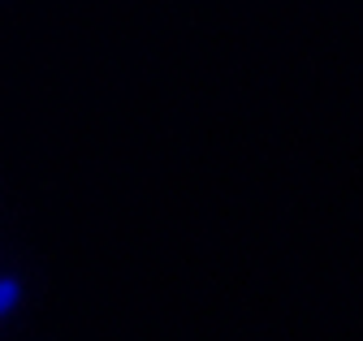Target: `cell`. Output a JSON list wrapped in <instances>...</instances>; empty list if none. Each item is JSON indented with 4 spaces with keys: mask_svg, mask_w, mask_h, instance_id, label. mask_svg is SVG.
Returning <instances> with one entry per match:
<instances>
[{
    "mask_svg": "<svg viewBox=\"0 0 363 341\" xmlns=\"http://www.w3.org/2000/svg\"><path fill=\"white\" fill-rule=\"evenodd\" d=\"M22 281L18 277H0V320H5V316H13L18 307H22Z\"/></svg>",
    "mask_w": 363,
    "mask_h": 341,
    "instance_id": "1",
    "label": "cell"
}]
</instances>
